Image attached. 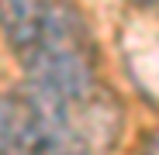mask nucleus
Returning a JSON list of instances; mask_svg holds the SVG:
<instances>
[{"label": "nucleus", "instance_id": "obj_1", "mask_svg": "<svg viewBox=\"0 0 159 155\" xmlns=\"http://www.w3.org/2000/svg\"><path fill=\"white\" fill-rule=\"evenodd\" d=\"M45 145V121L35 100L0 97V155H31Z\"/></svg>", "mask_w": 159, "mask_h": 155}, {"label": "nucleus", "instance_id": "obj_3", "mask_svg": "<svg viewBox=\"0 0 159 155\" xmlns=\"http://www.w3.org/2000/svg\"><path fill=\"white\" fill-rule=\"evenodd\" d=\"M139 155H159V131H156V135H152V138L145 141V148H142Z\"/></svg>", "mask_w": 159, "mask_h": 155}, {"label": "nucleus", "instance_id": "obj_5", "mask_svg": "<svg viewBox=\"0 0 159 155\" xmlns=\"http://www.w3.org/2000/svg\"><path fill=\"white\" fill-rule=\"evenodd\" d=\"M135 4H142V0H135Z\"/></svg>", "mask_w": 159, "mask_h": 155}, {"label": "nucleus", "instance_id": "obj_2", "mask_svg": "<svg viewBox=\"0 0 159 155\" xmlns=\"http://www.w3.org/2000/svg\"><path fill=\"white\" fill-rule=\"evenodd\" d=\"M52 0H0V28L17 55H24L45 31Z\"/></svg>", "mask_w": 159, "mask_h": 155}, {"label": "nucleus", "instance_id": "obj_4", "mask_svg": "<svg viewBox=\"0 0 159 155\" xmlns=\"http://www.w3.org/2000/svg\"><path fill=\"white\" fill-rule=\"evenodd\" d=\"M31 155H69V152H62V148H56V145H42V148L31 152Z\"/></svg>", "mask_w": 159, "mask_h": 155}]
</instances>
